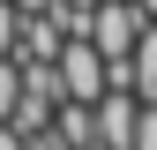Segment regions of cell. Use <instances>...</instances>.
Masks as SVG:
<instances>
[{"label": "cell", "mask_w": 157, "mask_h": 150, "mask_svg": "<svg viewBox=\"0 0 157 150\" xmlns=\"http://www.w3.org/2000/svg\"><path fill=\"white\" fill-rule=\"evenodd\" d=\"M127 150H157V105H142V120H135V143Z\"/></svg>", "instance_id": "obj_6"}, {"label": "cell", "mask_w": 157, "mask_h": 150, "mask_svg": "<svg viewBox=\"0 0 157 150\" xmlns=\"http://www.w3.org/2000/svg\"><path fill=\"white\" fill-rule=\"evenodd\" d=\"M142 23H150V15L135 8V0H97L82 38H90L97 53H105V60H127V53H135V38H142Z\"/></svg>", "instance_id": "obj_2"}, {"label": "cell", "mask_w": 157, "mask_h": 150, "mask_svg": "<svg viewBox=\"0 0 157 150\" xmlns=\"http://www.w3.org/2000/svg\"><path fill=\"white\" fill-rule=\"evenodd\" d=\"M90 120H97V143H105V150H127V143H135V120H142V98L112 83L105 98L90 105Z\"/></svg>", "instance_id": "obj_3"}, {"label": "cell", "mask_w": 157, "mask_h": 150, "mask_svg": "<svg viewBox=\"0 0 157 150\" xmlns=\"http://www.w3.org/2000/svg\"><path fill=\"white\" fill-rule=\"evenodd\" d=\"M15 98H23V68H15V53H0V120L15 112Z\"/></svg>", "instance_id": "obj_5"}, {"label": "cell", "mask_w": 157, "mask_h": 150, "mask_svg": "<svg viewBox=\"0 0 157 150\" xmlns=\"http://www.w3.org/2000/svg\"><path fill=\"white\" fill-rule=\"evenodd\" d=\"M15 23H23V15H15L8 0H0V53H15Z\"/></svg>", "instance_id": "obj_7"}, {"label": "cell", "mask_w": 157, "mask_h": 150, "mask_svg": "<svg viewBox=\"0 0 157 150\" xmlns=\"http://www.w3.org/2000/svg\"><path fill=\"white\" fill-rule=\"evenodd\" d=\"M52 75H60V98H82V105H97V98L112 90L105 53H97L90 38H60V53H52Z\"/></svg>", "instance_id": "obj_1"}, {"label": "cell", "mask_w": 157, "mask_h": 150, "mask_svg": "<svg viewBox=\"0 0 157 150\" xmlns=\"http://www.w3.org/2000/svg\"><path fill=\"white\" fill-rule=\"evenodd\" d=\"M135 8H142V15H150V23H157V0H135Z\"/></svg>", "instance_id": "obj_8"}, {"label": "cell", "mask_w": 157, "mask_h": 150, "mask_svg": "<svg viewBox=\"0 0 157 150\" xmlns=\"http://www.w3.org/2000/svg\"><path fill=\"white\" fill-rule=\"evenodd\" d=\"M127 90L142 105H157V23H142V38H135V53H127Z\"/></svg>", "instance_id": "obj_4"}]
</instances>
